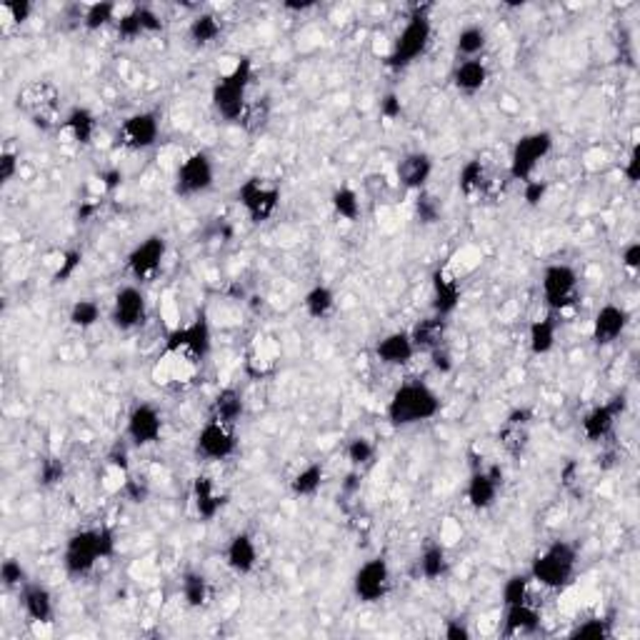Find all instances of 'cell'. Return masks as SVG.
Returning <instances> with one entry per match:
<instances>
[{
  "label": "cell",
  "mask_w": 640,
  "mask_h": 640,
  "mask_svg": "<svg viewBox=\"0 0 640 640\" xmlns=\"http://www.w3.org/2000/svg\"><path fill=\"white\" fill-rule=\"evenodd\" d=\"M578 271L568 263H553L543 271V301L553 315L568 313L578 303Z\"/></svg>",
  "instance_id": "cell-9"
},
{
  "label": "cell",
  "mask_w": 640,
  "mask_h": 640,
  "mask_svg": "<svg viewBox=\"0 0 640 640\" xmlns=\"http://www.w3.org/2000/svg\"><path fill=\"white\" fill-rule=\"evenodd\" d=\"M528 425H531V411H513L508 415V421L503 425L500 441L508 448L513 456H518L525 443H528Z\"/></svg>",
  "instance_id": "cell-35"
},
{
  "label": "cell",
  "mask_w": 640,
  "mask_h": 640,
  "mask_svg": "<svg viewBox=\"0 0 640 640\" xmlns=\"http://www.w3.org/2000/svg\"><path fill=\"white\" fill-rule=\"evenodd\" d=\"M116 553V535L110 528H83L66 541L63 568L70 578H83L93 568Z\"/></svg>",
  "instance_id": "cell-2"
},
{
  "label": "cell",
  "mask_w": 640,
  "mask_h": 640,
  "mask_svg": "<svg viewBox=\"0 0 640 640\" xmlns=\"http://www.w3.org/2000/svg\"><path fill=\"white\" fill-rule=\"evenodd\" d=\"M488 45V33L480 25H466L460 28V33L456 35V51L458 55H463V60H473L486 51Z\"/></svg>",
  "instance_id": "cell-39"
},
{
  "label": "cell",
  "mask_w": 640,
  "mask_h": 640,
  "mask_svg": "<svg viewBox=\"0 0 640 640\" xmlns=\"http://www.w3.org/2000/svg\"><path fill=\"white\" fill-rule=\"evenodd\" d=\"M415 346H413V338L408 330H393L388 336H383L376 346V356L383 366L388 368H401L408 366L415 358Z\"/></svg>",
  "instance_id": "cell-24"
},
{
  "label": "cell",
  "mask_w": 640,
  "mask_h": 640,
  "mask_svg": "<svg viewBox=\"0 0 640 640\" xmlns=\"http://www.w3.org/2000/svg\"><path fill=\"white\" fill-rule=\"evenodd\" d=\"M238 450V438L236 431L230 425L220 423V421H208L196 435V456L210 463H220L228 460L230 456H236Z\"/></svg>",
  "instance_id": "cell-13"
},
{
  "label": "cell",
  "mask_w": 640,
  "mask_h": 640,
  "mask_svg": "<svg viewBox=\"0 0 640 640\" xmlns=\"http://www.w3.org/2000/svg\"><path fill=\"white\" fill-rule=\"evenodd\" d=\"M281 188L265 178H258L253 175L248 181H243L238 188V203L240 208L246 210L250 223L261 226V223H268L275 210L281 206Z\"/></svg>",
  "instance_id": "cell-10"
},
{
  "label": "cell",
  "mask_w": 640,
  "mask_h": 640,
  "mask_svg": "<svg viewBox=\"0 0 640 640\" xmlns=\"http://www.w3.org/2000/svg\"><path fill=\"white\" fill-rule=\"evenodd\" d=\"M578 548L568 541H553L533 558L531 578L548 590H563L573 583Z\"/></svg>",
  "instance_id": "cell-4"
},
{
  "label": "cell",
  "mask_w": 640,
  "mask_h": 640,
  "mask_svg": "<svg viewBox=\"0 0 640 640\" xmlns=\"http://www.w3.org/2000/svg\"><path fill=\"white\" fill-rule=\"evenodd\" d=\"M125 435L135 448L155 445L163 435V415L153 403H135L125 418Z\"/></svg>",
  "instance_id": "cell-15"
},
{
  "label": "cell",
  "mask_w": 640,
  "mask_h": 640,
  "mask_svg": "<svg viewBox=\"0 0 640 640\" xmlns=\"http://www.w3.org/2000/svg\"><path fill=\"white\" fill-rule=\"evenodd\" d=\"M21 603L25 616L31 618V623H38V626H45L51 623L55 616V603H53V593L48 590L41 583H25L21 588Z\"/></svg>",
  "instance_id": "cell-25"
},
{
  "label": "cell",
  "mask_w": 640,
  "mask_h": 640,
  "mask_svg": "<svg viewBox=\"0 0 640 640\" xmlns=\"http://www.w3.org/2000/svg\"><path fill=\"white\" fill-rule=\"evenodd\" d=\"M623 175H626V181L633 185L640 181V148L638 145H633L628 161H626V168H623Z\"/></svg>",
  "instance_id": "cell-58"
},
{
  "label": "cell",
  "mask_w": 640,
  "mask_h": 640,
  "mask_svg": "<svg viewBox=\"0 0 640 640\" xmlns=\"http://www.w3.org/2000/svg\"><path fill=\"white\" fill-rule=\"evenodd\" d=\"M531 583H533L531 573H513L510 575L508 580L503 583V593H500L503 608L525 603V600H528V596H531Z\"/></svg>",
  "instance_id": "cell-43"
},
{
  "label": "cell",
  "mask_w": 640,
  "mask_h": 640,
  "mask_svg": "<svg viewBox=\"0 0 640 640\" xmlns=\"http://www.w3.org/2000/svg\"><path fill=\"white\" fill-rule=\"evenodd\" d=\"M431 356V366H433L441 376H448V373H453V368H456V363H453V356H450V350L448 348H435V350H431L428 353Z\"/></svg>",
  "instance_id": "cell-56"
},
{
  "label": "cell",
  "mask_w": 640,
  "mask_h": 640,
  "mask_svg": "<svg viewBox=\"0 0 640 640\" xmlns=\"http://www.w3.org/2000/svg\"><path fill=\"white\" fill-rule=\"evenodd\" d=\"M213 350V330L206 313H198L190 323L175 328L165 338L163 356L175 360H183L188 366H198L210 356Z\"/></svg>",
  "instance_id": "cell-5"
},
{
  "label": "cell",
  "mask_w": 640,
  "mask_h": 640,
  "mask_svg": "<svg viewBox=\"0 0 640 640\" xmlns=\"http://www.w3.org/2000/svg\"><path fill=\"white\" fill-rule=\"evenodd\" d=\"M418 570L425 580H438L448 573V551L443 543H425L418 558Z\"/></svg>",
  "instance_id": "cell-36"
},
{
  "label": "cell",
  "mask_w": 640,
  "mask_h": 640,
  "mask_svg": "<svg viewBox=\"0 0 640 640\" xmlns=\"http://www.w3.org/2000/svg\"><path fill=\"white\" fill-rule=\"evenodd\" d=\"M116 31H118V38L133 43V41H138L141 35H151L163 31V21H161V15L153 11V8H148V5H135V8H131L128 13H123L120 21H116Z\"/></svg>",
  "instance_id": "cell-21"
},
{
  "label": "cell",
  "mask_w": 640,
  "mask_h": 640,
  "mask_svg": "<svg viewBox=\"0 0 640 640\" xmlns=\"http://www.w3.org/2000/svg\"><path fill=\"white\" fill-rule=\"evenodd\" d=\"M488 178L490 175L486 163H483L480 158H473V161H468V163L460 168V173H458V188H460L463 196L468 198L486 196L490 188Z\"/></svg>",
  "instance_id": "cell-34"
},
{
  "label": "cell",
  "mask_w": 640,
  "mask_h": 640,
  "mask_svg": "<svg viewBox=\"0 0 640 640\" xmlns=\"http://www.w3.org/2000/svg\"><path fill=\"white\" fill-rule=\"evenodd\" d=\"M353 593L360 603H380L391 593V565L385 558H370L353 575Z\"/></svg>",
  "instance_id": "cell-12"
},
{
  "label": "cell",
  "mask_w": 640,
  "mask_h": 640,
  "mask_svg": "<svg viewBox=\"0 0 640 640\" xmlns=\"http://www.w3.org/2000/svg\"><path fill=\"white\" fill-rule=\"evenodd\" d=\"M613 635V626L606 618H588L570 630L573 640H606Z\"/></svg>",
  "instance_id": "cell-47"
},
{
  "label": "cell",
  "mask_w": 640,
  "mask_h": 640,
  "mask_svg": "<svg viewBox=\"0 0 640 640\" xmlns=\"http://www.w3.org/2000/svg\"><path fill=\"white\" fill-rule=\"evenodd\" d=\"M226 563L233 573L250 575L258 565V545L250 533H236L226 545Z\"/></svg>",
  "instance_id": "cell-26"
},
{
  "label": "cell",
  "mask_w": 640,
  "mask_h": 640,
  "mask_svg": "<svg viewBox=\"0 0 640 640\" xmlns=\"http://www.w3.org/2000/svg\"><path fill=\"white\" fill-rule=\"evenodd\" d=\"M441 413V398L438 393L423 383V380H405L395 391L391 401L385 405V418L395 428H411L433 421Z\"/></svg>",
  "instance_id": "cell-1"
},
{
  "label": "cell",
  "mask_w": 640,
  "mask_h": 640,
  "mask_svg": "<svg viewBox=\"0 0 640 640\" xmlns=\"http://www.w3.org/2000/svg\"><path fill=\"white\" fill-rule=\"evenodd\" d=\"M18 108L31 118L35 128L53 131L58 125V108H60V90L51 80L28 83L18 93Z\"/></svg>",
  "instance_id": "cell-7"
},
{
  "label": "cell",
  "mask_w": 640,
  "mask_h": 640,
  "mask_svg": "<svg viewBox=\"0 0 640 640\" xmlns=\"http://www.w3.org/2000/svg\"><path fill=\"white\" fill-rule=\"evenodd\" d=\"M190 500H193V508L196 515L203 523L216 521L218 513L226 508V496H220L210 476H196L193 478V486H190Z\"/></svg>",
  "instance_id": "cell-23"
},
{
  "label": "cell",
  "mask_w": 640,
  "mask_h": 640,
  "mask_svg": "<svg viewBox=\"0 0 640 640\" xmlns=\"http://www.w3.org/2000/svg\"><path fill=\"white\" fill-rule=\"evenodd\" d=\"M630 323V313L623 308V305L616 303H606L593 318V328H590V338L593 343L600 348L613 346Z\"/></svg>",
  "instance_id": "cell-20"
},
{
  "label": "cell",
  "mask_w": 640,
  "mask_h": 640,
  "mask_svg": "<svg viewBox=\"0 0 640 640\" xmlns=\"http://www.w3.org/2000/svg\"><path fill=\"white\" fill-rule=\"evenodd\" d=\"M96 128H98V120L93 116V110L80 108V106L68 110L66 118L60 120V131H66L70 141L78 145H90L96 138Z\"/></svg>",
  "instance_id": "cell-30"
},
{
  "label": "cell",
  "mask_w": 640,
  "mask_h": 640,
  "mask_svg": "<svg viewBox=\"0 0 640 640\" xmlns=\"http://www.w3.org/2000/svg\"><path fill=\"white\" fill-rule=\"evenodd\" d=\"M553 151V135L548 131H533L521 135L510 151V181H531L538 165Z\"/></svg>",
  "instance_id": "cell-8"
},
{
  "label": "cell",
  "mask_w": 640,
  "mask_h": 640,
  "mask_svg": "<svg viewBox=\"0 0 640 640\" xmlns=\"http://www.w3.org/2000/svg\"><path fill=\"white\" fill-rule=\"evenodd\" d=\"M503 486V470L498 466L493 468H478L468 478L466 498L470 503V508L476 510H488L496 506L498 500V490Z\"/></svg>",
  "instance_id": "cell-19"
},
{
  "label": "cell",
  "mask_w": 640,
  "mask_h": 640,
  "mask_svg": "<svg viewBox=\"0 0 640 640\" xmlns=\"http://www.w3.org/2000/svg\"><path fill=\"white\" fill-rule=\"evenodd\" d=\"M80 263H83V253L80 250H68L66 255H63V261H60V265H58V271L53 273V283H68L73 275H76V271L80 268Z\"/></svg>",
  "instance_id": "cell-51"
},
{
  "label": "cell",
  "mask_w": 640,
  "mask_h": 640,
  "mask_svg": "<svg viewBox=\"0 0 640 640\" xmlns=\"http://www.w3.org/2000/svg\"><path fill=\"white\" fill-rule=\"evenodd\" d=\"M18 168H21V155H18V153H0V181H3V183H11L15 173H18Z\"/></svg>",
  "instance_id": "cell-55"
},
{
  "label": "cell",
  "mask_w": 640,
  "mask_h": 640,
  "mask_svg": "<svg viewBox=\"0 0 640 640\" xmlns=\"http://www.w3.org/2000/svg\"><path fill=\"white\" fill-rule=\"evenodd\" d=\"M123 490H125V496H128L133 503H143V500H145V496H148L145 486H141V483H138V480H133V478H125V480H123Z\"/></svg>",
  "instance_id": "cell-61"
},
{
  "label": "cell",
  "mask_w": 640,
  "mask_h": 640,
  "mask_svg": "<svg viewBox=\"0 0 640 640\" xmlns=\"http://www.w3.org/2000/svg\"><path fill=\"white\" fill-rule=\"evenodd\" d=\"M488 83V68L480 58L473 60H460L453 70V86L466 96H476L478 90H483Z\"/></svg>",
  "instance_id": "cell-31"
},
{
  "label": "cell",
  "mask_w": 640,
  "mask_h": 640,
  "mask_svg": "<svg viewBox=\"0 0 640 640\" xmlns=\"http://www.w3.org/2000/svg\"><path fill=\"white\" fill-rule=\"evenodd\" d=\"M253 60L250 58H238L228 73L218 78V83L213 86L210 100H213V108L223 120L228 123H240L248 108V88L253 83Z\"/></svg>",
  "instance_id": "cell-3"
},
{
  "label": "cell",
  "mask_w": 640,
  "mask_h": 640,
  "mask_svg": "<svg viewBox=\"0 0 640 640\" xmlns=\"http://www.w3.org/2000/svg\"><path fill=\"white\" fill-rule=\"evenodd\" d=\"M210 413H213V415H210L213 421H220V423L236 428V423H238L240 418H243V413H246V401H243V393H240L238 388H233V385L223 388V391L216 395V401H213V408H210Z\"/></svg>",
  "instance_id": "cell-32"
},
{
  "label": "cell",
  "mask_w": 640,
  "mask_h": 640,
  "mask_svg": "<svg viewBox=\"0 0 640 640\" xmlns=\"http://www.w3.org/2000/svg\"><path fill=\"white\" fill-rule=\"evenodd\" d=\"M443 635L448 640H470V628H468L463 620H448Z\"/></svg>",
  "instance_id": "cell-60"
},
{
  "label": "cell",
  "mask_w": 640,
  "mask_h": 640,
  "mask_svg": "<svg viewBox=\"0 0 640 640\" xmlns=\"http://www.w3.org/2000/svg\"><path fill=\"white\" fill-rule=\"evenodd\" d=\"M413 338V346L415 350H425L431 353L435 348L445 346V336H448V320L441 315H428L423 320H418L413 330H408Z\"/></svg>",
  "instance_id": "cell-29"
},
{
  "label": "cell",
  "mask_w": 640,
  "mask_h": 640,
  "mask_svg": "<svg viewBox=\"0 0 640 640\" xmlns=\"http://www.w3.org/2000/svg\"><path fill=\"white\" fill-rule=\"evenodd\" d=\"M305 313L311 315L313 320H326L328 315L336 311V293L328 285H313L303 298Z\"/></svg>",
  "instance_id": "cell-38"
},
{
  "label": "cell",
  "mask_w": 640,
  "mask_h": 640,
  "mask_svg": "<svg viewBox=\"0 0 640 640\" xmlns=\"http://www.w3.org/2000/svg\"><path fill=\"white\" fill-rule=\"evenodd\" d=\"M330 206H333V210H336L338 218H343L346 223H356L360 218V213H363V208H360V196L353 190V188H348V185H340L336 193L330 196Z\"/></svg>",
  "instance_id": "cell-41"
},
{
  "label": "cell",
  "mask_w": 640,
  "mask_h": 640,
  "mask_svg": "<svg viewBox=\"0 0 640 640\" xmlns=\"http://www.w3.org/2000/svg\"><path fill=\"white\" fill-rule=\"evenodd\" d=\"M541 630V613L538 608H533L528 600L518 606H506L503 613V635H533Z\"/></svg>",
  "instance_id": "cell-28"
},
{
  "label": "cell",
  "mask_w": 640,
  "mask_h": 640,
  "mask_svg": "<svg viewBox=\"0 0 640 640\" xmlns=\"http://www.w3.org/2000/svg\"><path fill=\"white\" fill-rule=\"evenodd\" d=\"M545 196H548V183L545 181L531 178V181L523 183V200H525V206L538 208L545 200Z\"/></svg>",
  "instance_id": "cell-54"
},
{
  "label": "cell",
  "mask_w": 640,
  "mask_h": 640,
  "mask_svg": "<svg viewBox=\"0 0 640 640\" xmlns=\"http://www.w3.org/2000/svg\"><path fill=\"white\" fill-rule=\"evenodd\" d=\"M283 8L293 13L311 11V8H315V0H303V3H298V0H288V3H283Z\"/></svg>",
  "instance_id": "cell-63"
},
{
  "label": "cell",
  "mask_w": 640,
  "mask_h": 640,
  "mask_svg": "<svg viewBox=\"0 0 640 640\" xmlns=\"http://www.w3.org/2000/svg\"><path fill=\"white\" fill-rule=\"evenodd\" d=\"M148 318V301L138 285H123L110 308V320L118 330H135Z\"/></svg>",
  "instance_id": "cell-16"
},
{
  "label": "cell",
  "mask_w": 640,
  "mask_h": 640,
  "mask_svg": "<svg viewBox=\"0 0 640 640\" xmlns=\"http://www.w3.org/2000/svg\"><path fill=\"white\" fill-rule=\"evenodd\" d=\"M0 11L8 15V21H13L15 25H23L31 18V13H33V3H28V0H8V3H3Z\"/></svg>",
  "instance_id": "cell-53"
},
{
  "label": "cell",
  "mask_w": 640,
  "mask_h": 640,
  "mask_svg": "<svg viewBox=\"0 0 640 640\" xmlns=\"http://www.w3.org/2000/svg\"><path fill=\"white\" fill-rule=\"evenodd\" d=\"M431 35H433L431 18L421 11L413 13L408 23L403 25L401 33L395 35V41H393L391 45V53L385 55V66L393 68V70H403V68L413 66V63L428 51Z\"/></svg>",
  "instance_id": "cell-6"
},
{
  "label": "cell",
  "mask_w": 640,
  "mask_h": 640,
  "mask_svg": "<svg viewBox=\"0 0 640 640\" xmlns=\"http://www.w3.org/2000/svg\"><path fill=\"white\" fill-rule=\"evenodd\" d=\"M626 405H628L626 395H616V398H610V401L590 408V411L583 415V423H580L583 435H586L588 441H593V443L608 438V435L613 433V428L618 423L620 415L626 413Z\"/></svg>",
  "instance_id": "cell-18"
},
{
  "label": "cell",
  "mask_w": 640,
  "mask_h": 640,
  "mask_svg": "<svg viewBox=\"0 0 640 640\" xmlns=\"http://www.w3.org/2000/svg\"><path fill=\"white\" fill-rule=\"evenodd\" d=\"M373 456H376V445H373L370 438H366V435H356V438L348 441L346 458L350 460V466L353 468L368 466L370 460H373Z\"/></svg>",
  "instance_id": "cell-48"
},
{
  "label": "cell",
  "mask_w": 640,
  "mask_h": 640,
  "mask_svg": "<svg viewBox=\"0 0 640 640\" xmlns=\"http://www.w3.org/2000/svg\"><path fill=\"white\" fill-rule=\"evenodd\" d=\"M181 590H183V600L188 608H203L208 603V596H210L208 578L203 573H198V570H188L183 575Z\"/></svg>",
  "instance_id": "cell-42"
},
{
  "label": "cell",
  "mask_w": 640,
  "mask_h": 640,
  "mask_svg": "<svg viewBox=\"0 0 640 640\" xmlns=\"http://www.w3.org/2000/svg\"><path fill=\"white\" fill-rule=\"evenodd\" d=\"M441 213H443V208L438 203V198L421 190L418 200H415V216H418V220L425 223V226H433V223L441 220Z\"/></svg>",
  "instance_id": "cell-50"
},
{
  "label": "cell",
  "mask_w": 640,
  "mask_h": 640,
  "mask_svg": "<svg viewBox=\"0 0 640 640\" xmlns=\"http://www.w3.org/2000/svg\"><path fill=\"white\" fill-rule=\"evenodd\" d=\"M165 255H168V243L163 236H148L131 250L125 271L131 273L135 281H151L155 273L163 268Z\"/></svg>",
  "instance_id": "cell-17"
},
{
  "label": "cell",
  "mask_w": 640,
  "mask_h": 640,
  "mask_svg": "<svg viewBox=\"0 0 640 640\" xmlns=\"http://www.w3.org/2000/svg\"><path fill=\"white\" fill-rule=\"evenodd\" d=\"M620 263L628 268V271H638L640 268V243L638 240H633V243H628L626 248H623V253H620Z\"/></svg>",
  "instance_id": "cell-59"
},
{
  "label": "cell",
  "mask_w": 640,
  "mask_h": 640,
  "mask_svg": "<svg viewBox=\"0 0 640 640\" xmlns=\"http://www.w3.org/2000/svg\"><path fill=\"white\" fill-rule=\"evenodd\" d=\"M323 480H326V468L320 466V463H308L291 480V493H293L295 498H311V496H315L320 490Z\"/></svg>",
  "instance_id": "cell-37"
},
{
  "label": "cell",
  "mask_w": 640,
  "mask_h": 640,
  "mask_svg": "<svg viewBox=\"0 0 640 640\" xmlns=\"http://www.w3.org/2000/svg\"><path fill=\"white\" fill-rule=\"evenodd\" d=\"M216 183V163L206 151L190 153L175 171L173 190L178 198H193L208 193Z\"/></svg>",
  "instance_id": "cell-11"
},
{
  "label": "cell",
  "mask_w": 640,
  "mask_h": 640,
  "mask_svg": "<svg viewBox=\"0 0 640 640\" xmlns=\"http://www.w3.org/2000/svg\"><path fill=\"white\" fill-rule=\"evenodd\" d=\"M0 583H3V588H8V590H21V588L28 583V573H25L21 561H15V558L3 561V565H0Z\"/></svg>",
  "instance_id": "cell-49"
},
{
  "label": "cell",
  "mask_w": 640,
  "mask_h": 640,
  "mask_svg": "<svg viewBox=\"0 0 640 640\" xmlns=\"http://www.w3.org/2000/svg\"><path fill=\"white\" fill-rule=\"evenodd\" d=\"M555 340H558V323L553 313L535 318L528 326V348L533 356H548L555 348Z\"/></svg>",
  "instance_id": "cell-33"
},
{
  "label": "cell",
  "mask_w": 640,
  "mask_h": 640,
  "mask_svg": "<svg viewBox=\"0 0 640 640\" xmlns=\"http://www.w3.org/2000/svg\"><path fill=\"white\" fill-rule=\"evenodd\" d=\"M120 183H123V173H120L118 168H110V171H103V173H100V185H103L106 190H116Z\"/></svg>",
  "instance_id": "cell-62"
},
{
  "label": "cell",
  "mask_w": 640,
  "mask_h": 640,
  "mask_svg": "<svg viewBox=\"0 0 640 640\" xmlns=\"http://www.w3.org/2000/svg\"><path fill=\"white\" fill-rule=\"evenodd\" d=\"M68 320H70V326L80 328V330H88V328L98 326L100 305L96 303L93 298H80V301H76V303L70 305Z\"/></svg>",
  "instance_id": "cell-44"
},
{
  "label": "cell",
  "mask_w": 640,
  "mask_h": 640,
  "mask_svg": "<svg viewBox=\"0 0 640 640\" xmlns=\"http://www.w3.org/2000/svg\"><path fill=\"white\" fill-rule=\"evenodd\" d=\"M223 33V25L218 21V15L213 13H200L190 21V28H188V35L190 41L196 45H210L216 43L218 38Z\"/></svg>",
  "instance_id": "cell-40"
},
{
  "label": "cell",
  "mask_w": 640,
  "mask_h": 640,
  "mask_svg": "<svg viewBox=\"0 0 640 640\" xmlns=\"http://www.w3.org/2000/svg\"><path fill=\"white\" fill-rule=\"evenodd\" d=\"M161 138V118L153 110H138L120 123L118 141L128 151H148Z\"/></svg>",
  "instance_id": "cell-14"
},
{
  "label": "cell",
  "mask_w": 640,
  "mask_h": 640,
  "mask_svg": "<svg viewBox=\"0 0 640 640\" xmlns=\"http://www.w3.org/2000/svg\"><path fill=\"white\" fill-rule=\"evenodd\" d=\"M433 295H431V305H433V313L441 315V318H448L458 311L460 305V298H463V291H460V283L448 275V273L441 268V271L433 273Z\"/></svg>",
  "instance_id": "cell-27"
},
{
  "label": "cell",
  "mask_w": 640,
  "mask_h": 640,
  "mask_svg": "<svg viewBox=\"0 0 640 640\" xmlns=\"http://www.w3.org/2000/svg\"><path fill=\"white\" fill-rule=\"evenodd\" d=\"M380 116L385 120H398L403 116V103L398 93H385L380 100Z\"/></svg>",
  "instance_id": "cell-57"
},
{
  "label": "cell",
  "mask_w": 640,
  "mask_h": 640,
  "mask_svg": "<svg viewBox=\"0 0 640 640\" xmlns=\"http://www.w3.org/2000/svg\"><path fill=\"white\" fill-rule=\"evenodd\" d=\"M433 171H435V163L428 153L413 151L403 155L395 175H398V183H401L405 190L421 193V190H425V185H428V181H431Z\"/></svg>",
  "instance_id": "cell-22"
},
{
  "label": "cell",
  "mask_w": 640,
  "mask_h": 640,
  "mask_svg": "<svg viewBox=\"0 0 640 640\" xmlns=\"http://www.w3.org/2000/svg\"><path fill=\"white\" fill-rule=\"evenodd\" d=\"M116 13H118V5L116 3H93L88 5L86 13H83V28L96 33V31H103L106 25L116 21Z\"/></svg>",
  "instance_id": "cell-45"
},
{
  "label": "cell",
  "mask_w": 640,
  "mask_h": 640,
  "mask_svg": "<svg viewBox=\"0 0 640 640\" xmlns=\"http://www.w3.org/2000/svg\"><path fill=\"white\" fill-rule=\"evenodd\" d=\"M271 120V98H258L248 103L246 108V116H243V128L248 133H261Z\"/></svg>",
  "instance_id": "cell-46"
},
{
  "label": "cell",
  "mask_w": 640,
  "mask_h": 640,
  "mask_svg": "<svg viewBox=\"0 0 640 640\" xmlns=\"http://www.w3.org/2000/svg\"><path fill=\"white\" fill-rule=\"evenodd\" d=\"M63 478H66V466L60 460H55V458L43 460V466H41V483H43L45 488H53L58 483H63Z\"/></svg>",
  "instance_id": "cell-52"
}]
</instances>
